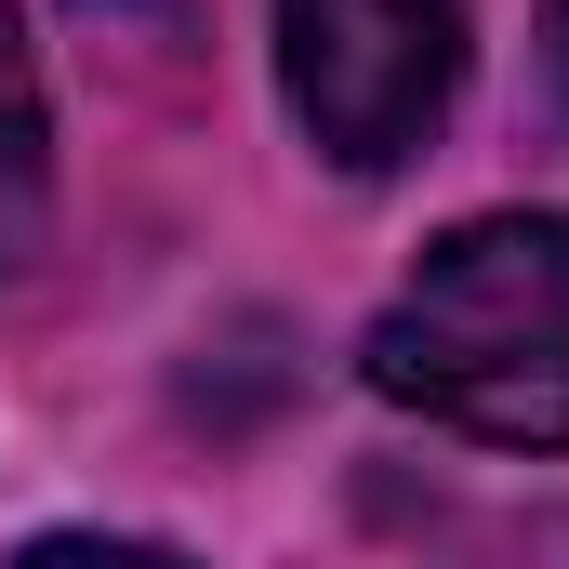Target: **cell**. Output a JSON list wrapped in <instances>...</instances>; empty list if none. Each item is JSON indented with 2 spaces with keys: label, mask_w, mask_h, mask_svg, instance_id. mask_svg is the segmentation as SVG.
<instances>
[{
  "label": "cell",
  "mask_w": 569,
  "mask_h": 569,
  "mask_svg": "<svg viewBox=\"0 0 569 569\" xmlns=\"http://www.w3.org/2000/svg\"><path fill=\"white\" fill-rule=\"evenodd\" d=\"M371 385L490 450H569V212L450 226L371 318Z\"/></svg>",
  "instance_id": "obj_1"
},
{
  "label": "cell",
  "mask_w": 569,
  "mask_h": 569,
  "mask_svg": "<svg viewBox=\"0 0 569 569\" xmlns=\"http://www.w3.org/2000/svg\"><path fill=\"white\" fill-rule=\"evenodd\" d=\"M477 0H279V80L318 159L398 172L463 93Z\"/></svg>",
  "instance_id": "obj_2"
},
{
  "label": "cell",
  "mask_w": 569,
  "mask_h": 569,
  "mask_svg": "<svg viewBox=\"0 0 569 569\" xmlns=\"http://www.w3.org/2000/svg\"><path fill=\"white\" fill-rule=\"evenodd\" d=\"M40 199H53V133H40V67H27V27L0 0V266L40 239Z\"/></svg>",
  "instance_id": "obj_3"
},
{
  "label": "cell",
  "mask_w": 569,
  "mask_h": 569,
  "mask_svg": "<svg viewBox=\"0 0 569 569\" xmlns=\"http://www.w3.org/2000/svg\"><path fill=\"white\" fill-rule=\"evenodd\" d=\"M13 569H186L172 543H107V530H53V543H27Z\"/></svg>",
  "instance_id": "obj_4"
},
{
  "label": "cell",
  "mask_w": 569,
  "mask_h": 569,
  "mask_svg": "<svg viewBox=\"0 0 569 569\" xmlns=\"http://www.w3.org/2000/svg\"><path fill=\"white\" fill-rule=\"evenodd\" d=\"M67 13H93V27H133V13H172V0H67Z\"/></svg>",
  "instance_id": "obj_5"
},
{
  "label": "cell",
  "mask_w": 569,
  "mask_h": 569,
  "mask_svg": "<svg viewBox=\"0 0 569 569\" xmlns=\"http://www.w3.org/2000/svg\"><path fill=\"white\" fill-rule=\"evenodd\" d=\"M557 13H569V0H557Z\"/></svg>",
  "instance_id": "obj_6"
}]
</instances>
